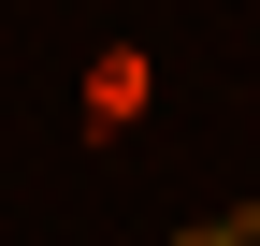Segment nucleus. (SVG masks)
<instances>
[{"instance_id":"2","label":"nucleus","mask_w":260,"mask_h":246,"mask_svg":"<svg viewBox=\"0 0 260 246\" xmlns=\"http://www.w3.org/2000/svg\"><path fill=\"white\" fill-rule=\"evenodd\" d=\"M174 246H260V218H188Z\"/></svg>"},{"instance_id":"1","label":"nucleus","mask_w":260,"mask_h":246,"mask_svg":"<svg viewBox=\"0 0 260 246\" xmlns=\"http://www.w3.org/2000/svg\"><path fill=\"white\" fill-rule=\"evenodd\" d=\"M145 102H159V73H145V58H130V44H116V58H102V73H87V131H102V145H116V131H130V116H145Z\"/></svg>"}]
</instances>
